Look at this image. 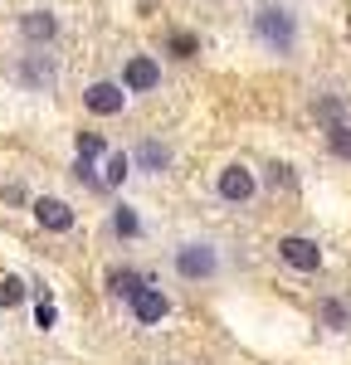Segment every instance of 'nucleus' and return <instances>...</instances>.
Masks as SVG:
<instances>
[{
    "label": "nucleus",
    "mask_w": 351,
    "mask_h": 365,
    "mask_svg": "<svg viewBox=\"0 0 351 365\" xmlns=\"http://www.w3.org/2000/svg\"><path fill=\"white\" fill-rule=\"evenodd\" d=\"M137 161H142L146 170H166V161H171V151H166L161 141H142V151H137Z\"/></svg>",
    "instance_id": "obj_11"
},
{
    "label": "nucleus",
    "mask_w": 351,
    "mask_h": 365,
    "mask_svg": "<svg viewBox=\"0 0 351 365\" xmlns=\"http://www.w3.org/2000/svg\"><path fill=\"white\" fill-rule=\"evenodd\" d=\"M127 302H132V317H137L142 327H156V322L171 312V302H166V292H161V287H137Z\"/></svg>",
    "instance_id": "obj_4"
},
{
    "label": "nucleus",
    "mask_w": 351,
    "mask_h": 365,
    "mask_svg": "<svg viewBox=\"0 0 351 365\" xmlns=\"http://www.w3.org/2000/svg\"><path fill=\"white\" fill-rule=\"evenodd\" d=\"M327 141H332V151H337L342 161H351V122H337V127L327 132Z\"/></svg>",
    "instance_id": "obj_12"
},
{
    "label": "nucleus",
    "mask_w": 351,
    "mask_h": 365,
    "mask_svg": "<svg viewBox=\"0 0 351 365\" xmlns=\"http://www.w3.org/2000/svg\"><path fill=\"white\" fill-rule=\"evenodd\" d=\"M268 185H273V190H278V185H283V190H292V170L288 166H273V170H268Z\"/></svg>",
    "instance_id": "obj_18"
},
{
    "label": "nucleus",
    "mask_w": 351,
    "mask_h": 365,
    "mask_svg": "<svg viewBox=\"0 0 351 365\" xmlns=\"http://www.w3.org/2000/svg\"><path fill=\"white\" fill-rule=\"evenodd\" d=\"M127 170H132V161L117 151V156H108V175H103V185H122L127 180Z\"/></svg>",
    "instance_id": "obj_14"
},
{
    "label": "nucleus",
    "mask_w": 351,
    "mask_h": 365,
    "mask_svg": "<svg viewBox=\"0 0 351 365\" xmlns=\"http://www.w3.org/2000/svg\"><path fill=\"white\" fill-rule=\"evenodd\" d=\"M322 317H327L332 327H347V312H342V302H322Z\"/></svg>",
    "instance_id": "obj_19"
},
{
    "label": "nucleus",
    "mask_w": 351,
    "mask_h": 365,
    "mask_svg": "<svg viewBox=\"0 0 351 365\" xmlns=\"http://www.w3.org/2000/svg\"><path fill=\"white\" fill-rule=\"evenodd\" d=\"M83 103H88V113H98V117H113V113H122V103H127V93L117 83H93L83 93Z\"/></svg>",
    "instance_id": "obj_7"
},
{
    "label": "nucleus",
    "mask_w": 351,
    "mask_h": 365,
    "mask_svg": "<svg viewBox=\"0 0 351 365\" xmlns=\"http://www.w3.org/2000/svg\"><path fill=\"white\" fill-rule=\"evenodd\" d=\"M317 117L337 127V122H342V103H337V98H327V103H317Z\"/></svg>",
    "instance_id": "obj_17"
},
{
    "label": "nucleus",
    "mask_w": 351,
    "mask_h": 365,
    "mask_svg": "<svg viewBox=\"0 0 351 365\" xmlns=\"http://www.w3.org/2000/svg\"><path fill=\"white\" fill-rule=\"evenodd\" d=\"M113 229H117V234H127V239H132V234L142 229V220H137V215H132V210L122 205V210H113Z\"/></svg>",
    "instance_id": "obj_15"
},
{
    "label": "nucleus",
    "mask_w": 351,
    "mask_h": 365,
    "mask_svg": "<svg viewBox=\"0 0 351 365\" xmlns=\"http://www.w3.org/2000/svg\"><path fill=\"white\" fill-rule=\"evenodd\" d=\"M108 287H113L117 297H132V292H137V287H146V282L137 278V273H132V268H113V273H108Z\"/></svg>",
    "instance_id": "obj_10"
},
{
    "label": "nucleus",
    "mask_w": 351,
    "mask_h": 365,
    "mask_svg": "<svg viewBox=\"0 0 351 365\" xmlns=\"http://www.w3.org/2000/svg\"><path fill=\"white\" fill-rule=\"evenodd\" d=\"M278 258H283L288 268H297V273H317L322 268V249L312 244V239H302V234L283 239V244H278Z\"/></svg>",
    "instance_id": "obj_3"
},
{
    "label": "nucleus",
    "mask_w": 351,
    "mask_h": 365,
    "mask_svg": "<svg viewBox=\"0 0 351 365\" xmlns=\"http://www.w3.org/2000/svg\"><path fill=\"white\" fill-rule=\"evenodd\" d=\"M122 83H127V93H151V88L161 83V68H156V58H127V73H122Z\"/></svg>",
    "instance_id": "obj_6"
},
{
    "label": "nucleus",
    "mask_w": 351,
    "mask_h": 365,
    "mask_svg": "<svg viewBox=\"0 0 351 365\" xmlns=\"http://www.w3.org/2000/svg\"><path fill=\"white\" fill-rule=\"evenodd\" d=\"M254 190H259V180H254V170H249V166H225V170H220V195L230 200V205L254 200Z\"/></svg>",
    "instance_id": "obj_5"
},
{
    "label": "nucleus",
    "mask_w": 351,
    "mask_h": 365,
    "mask_svg": "<svg viewBox=\"0 0 351 365\" xmlns=\"http://www.w3.org/2000/svg\"><path fill=\"white\" fill-rule=\"evenodd\" d=\"M215 268H220V258H215L210 244H185V249L176 253V273H180V278H190V282L215 278Z\"/></svg>",
    "instance_id": "obj_2"
},
{
    "label": "nucleus",
    "mask_w": 351,
    "mask_h": 365,
    "mask_svg": "<svg viewBox=\"0 0 351 365\" xmlns=\"http://www.w3.org/2000/svg\"><path fill=\"white\" fill-rule=\"evenodd\" d=\"M259 39L268 44V49H278V54H288L292 39H297V29H292V15L288 10H259Z\"/></svg>",
    "instance_id": "obj_1"
},
{
    "label": "nucleus",
    "mask_w": 351,
    "mask_h": 365,
    "mask_svg": "<svg viewBox=\"0 0 351 365\" xmlns=\"http://www.w3.org/2000/svg\"><path fill=\"white\" fill-rule=\"evenodd\" d=\"M20 29H25V39H29V44H49V39L58 34V20L49 15V10H25Z\"/></svg>",
    "instance_id": "obj_9"
},
{
    "label": "nucleus",
    "mask_w": 351,
    "mask_h": 365,
    "mask_svg": "<svg viewBox=\"0 0 351 365\" xmlns=\"http://www.w3.org/2000/svg\"><path fill=\"white\" fill-rule=\"evenodd\" d=\"M34 322H39L44 331H49V327H54V307H49V302H39V312H34Z\"/></svg>",
    "instance_id": "obj_20"
},
{
    "label": "nucleus",
    "mask_w": 351,
    "mask_h": 365,
    "mask_svg": "<svg viewBox=\"0 0 351 365\" xmlns=\"http://www.w3.org/2000/svg\"><path fill=\"white\" fill-rule=\"evenodd\" d=\"M93 156H103V137L98 132H78V161H93Z\"/></svg>",
    "instance_id": "obj_16"
},
{
    "label": "nucleus",
    "mask_w": 351,
    "mask_h": 365,
    "mask_svg": "<svg viewBox=\"0 0 351 365\" xmlns=\"http://www.w3.org/2000/svg\"><path fill=\"white\" fill-rule=\"evenodd\" d=\"M25 302V282L20 278H0V307H20Z\"/></svg>",
    "instance_id": "obj_13"
},
{
    "label": "nucleus",
    "mask_w": 351,
    "mask_h": 365,
    "mask_svg": "<svg viewBox=\"0 0 351 365\" xmlns=\"http://www.w3.org/2000/svg\"><path fill=\"white\" fill-rule=\"evenodd\" d=\"M34 220L44 229H54V234H63V229H73V210L63 200H34Z\"/></svg>",
    "instance_id": "obj_8"
}]
</instances>
